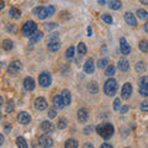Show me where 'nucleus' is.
Segmentation results:
<instances>
[{"label": "nucleus", "instance_id": "nucleus-1", "mask_svg": "<svg viewBox=\"0 0 148 148\" xmlns=\"http://www.w3.org/2000/svg\"><path fill=\"white\" fill-rule=\"evenodd\" d=\"M114 126L109 122H104V123H100L98 127H96V132L100 137H103L104 140H109V138L112 137L114 135Z\"/></svg>", "mask_w": 148, "mask_h": 148}, {"label": "nucleus", "instance_id": "nucleus-2", "mask_svg": "<svg viewBox=\"0 0 148 148\" xmlns=\"http://www.w3.org/2000/svg\"><path fill=\"white\" fill-rule=\"evenodd\" d=\"M104 91H105L106 95L114 96L117 91V82L115 79H112V78L109 79V80H106L105 84H104Z\"/></svg>", "mask_w": 148, "mask_h": 148}, {"label": "nucleus", "instance_id": "nucleus-3", "mask_svg": "<svg viewBox=\"0 0 148 148\" xmlns=\"http://www.w3.org/2000/svg\"><path fill=\"white\" fill-rule=\"evenodd\" d=\"M61 47V41H59V37L57 34H52L49 36L48 40V49L52 51V52H57Z\"/></svg>", "mask_w": 148, "mask_h": 148}, {"label": "nucleus", "instance_id": "nucleus-4", "mask_svg": "<svg viewBox=\"0 0 148 148\" xmlns=\"http://www.w3.org/2000/svg\"><path fill=\"white\" fill-rule=\"evenodd\" d=\"M138 90L142 96H148V75L142 77L138 82Z\"/></svg>", "mask_w": 148, "mask_h": 148}, {"label": "nucleus", "instance_id": "nucleus-5", "mask_svg": "<svg viewBox=\"0 0 148 148\" xmlns=\"http://www.w3.org/2000/svg\"><path fill=\"white\" fill-rule=\"evenodd\" d=\"M37 29V25L35 21H27L25 25L22 26V35L24 36H31Z\"/></svg>", "mask_w": 148, "mask_h": 148}, {"label": "nucleus", "instance_id": "nucleus-6", "mask_svg": "<svg viewBox=\"0 0 148 148\" xmlns=\"http://www.w3.org/2000/svg\"><path fill=\"white\" fill-rule=\"evenodd\" d=\"M38 83H40V85L41 86H43V88H47L51 85V83H52V77H51V74L48 73H41L40 74V77H38Z\"/></svg>", "mask_w": 148, "mask_h": 148}, {"label": "nucleus", "instance_id": "nucleus-7", "mask_svg": "<svg viewBox=\"0 0 148 148\" xmlns=\"http://www.w3.org/2000/svg\"><path fill=\"white\" fill-rule=\"evenodd\" d=\"M34 14L38 18H41V20H43V18H46L48 16L47 8H45V6H37V8H35L34 9Z\"/></svg>", "mask_w": 148, "mask_h": 148}, {"label": "nucleus", "instance_id": "nucleus-8", "mask_svg": "<svg viewBox=\"0 0 148 148\" xmlns=\"http://www.w3.org/2000/svg\"><path fill=\"white\" fill-rule=\"evenodd\" d=\"M21 68H22V63L20 61H14V62L10 63V66H9L8 72L14 75V74H16L17 72H20Z\"/></svg>", "mask_w": 148, "mask_h": 148}, {"label": "nucleus", "instance_id": "nucleus-9", "mask_svg": "<svg viewBox=\"0 0 148 148\" xmlns=\"http://www.w3.org/2000/svg\"><path fill=\"white\" fill-rule=\"evenodd\" d=\"M38 143H40L41 147L47 148V147H51L53 145V141L48 135H42V136H40V138H38Z\"/></svg>", "mask_w": 148, "mask_h": 148}, {"label": "nucleus", "instance_id": "nucleus-10", "mask_svg": "<svg viewBox=\"0 0 148 148\" xmlns=\"http://www.w3.org/2000/svg\"><path fill=\"white\" fill-rule=\"evenodd\" d=\"M35 108H36V110H38V111H43L45 109H47V101H46V99L42 98V96L37 98L35 100Z\"/></svg>", "mask_w": 148, "mask_h": 148}, {"label": "nucleus", "instance_id": "nucleus-11", "mask_svg": "<svg viewBox=\"0 0 148 148\" xmlns=\"http://www.w3.org/2000/svg\"><path fill=\"white\" fill-rule=\"evenodd\" d=\"M120 51H121V53L127 56L130 54V52H131V47H130V45L127 43V41L123 38H120Z\"/></svg>", "mask_w": 148, "mask_h": 148}, {"label": "nucleus", "instance_id": "nucleus-12", "mask_svg": "<svg viewBox=\"0 0 148 148\" xmlns=\"http://www.w3.org/2000/svg\"><path fill=\"white\" fill-rule=\"evenodd\" d=\"M132 94V85L130 84V83H126V84H123L122 86V90H121V95H122V99L127 100L130 96Z\"/></svg>", "mask_w": 148, "mask_h": 148}, {"label": "nucleus", "instance_id": "nucleus-13", "mask_svg": "<svg viewBox=\"0 0 148 148\" xmlns=\"http://www.w3.org/2000/svg\"><path fill=\"white\" fill-rule=\"evenodd\" d=\"M77 117H78V121L82 122V123H84L88 121V117H89V112H88V110L86 109H79L78 110V115H77Z\"/></svg>", "mask_w": 148, "mask_h": 148}, {"label": "nucleus", "instance_id": "nucleus-14", "mask_svg": "<svg viewBox=\"0 0 148 148\" xmlns=\"http://www.w3.org/2000/svg\"><path fill=\"white\" fill-rule=\"evenodd\" d=\"M30 120H31V116L26 112V111H21V112L17 115V121L21 125H27L30 122Z\"/></svg>", "mask_w": 148, "mask_h": 148}, {"label": "nucleus", "instance_id": "nucleus-15", "mask_svg": "<svg viewBox=\"0 0 148 148\" xmlns=\"http://www.w3.org/2000/svg\"><path fill=\"white\" fill-rule=\"evenodd\" d=\"M35 80H34V78H31V77H27L25 78V80H24V88L27 90V91H32L35 89Z\"/></svg>", "mask_w": 148, "mask_h": 148}, {"label": "nucleus", "instance_id": "nucleus-16", "mask_svg": "<svg viewBox=\"0 0 148 148\" xmlns=\"http://www.w3.org/2000/svg\"><path fill=\"white\" fill-rule=\"evenodd\" d=\"M125 21L127 22L128 25H131V26H136L137 25V18L136 16L133 15L132 12H125Z\"/></svg>", "mask_w": 148, "mask_h": 148}, {"label": "nucleus", "instance_id": "nucleus-17", "mask_svg": "<svg viewBox=\"0 0 148 148\" xmlns=\"http://www.w3.org/2000/svg\"><path fill=\"white\" fill-rule=\"evenodd\" d=\"M94 71H95L94 61H92V58H89L84 64V72L86 74H91V73H94Z\"/></svg>", "mask_w": 148, "mask_h": 148}, {"label": "nucleus", "instance_id": "nucleus-18", "mask_svg": "<svg viewBox=\"0 0 148 148\" xmlns=\"http://www.w3.org/2000/svg\"><path fill=\"white\" fill-rule=\"evenodd\" d=\"M41 127H42V130L46 132V133H52L54 131V125L51 122V121H43L42 125H41Z\"/></svg>", "mask_w": 148, "mask_h": 148}, {"label": "nucleus", "instance_id": "nucleus-19", "mask_svg": "<svg viewBox=\"0 0 148 148\" xmlns=\"http://www.w3.org/2000/svg\"><path fill=\"white\" fill-rule=\"evenodd\" d=\"M53 104H54V108L56 109H59V110H62L64 106V103H63V99H62V95H56L54 98H53Z\"/></svg>", "mask_w": 148, "mask_h": 148}, {"label": "nucleus", "instance_id": "nucleus-20", "mask_svg": "<svg viewBox=\"0 0 148 148\" xmlns=\"http://www.w3.org/2000/svg\"><path fill=\"white\" fill-rule=\"evenodd\" d=\"M62 99H63V103H64V105L66 106H68V105H71V101H72V98H71V92H69V90H67V89H64L63 91H62Z\"/></svg>", "mask_w": 148, "mask_h": 148}, {"label": "nucleus", "instance_id": "nucleus-21", "mask_svg": "<svg viewBox=\"0 0 148 148\" xmlns=\"http://www.w3.org/2000/svg\"><path fill=\"white\" fill-rule=\"evenodd\" d=\"M117 67H119L120 71L126 72V71H128V68H130V63H128L127 59L121 58V59H120V61H119V63H117Z\"/></svg>", "mask_w": 148, "mask_h": 148}, {"label": "nucleus", "instance_id": "nucleus-22", "mask_svg": "<svg viewBox=\"0 0 148 148\" xmlns=\"http://www.w3.org/2000/svg\"><path fill=\"white\" fill-rule=\"evenodd\" d=\"M43 37V34L41 31H35L34 34H32L31 36H30V41L32 43H36V42H38V41L41 40Z\"/></svg>", "mask_w": 148, "mask_h": 148}, {"label": "nucleus", "instance_id": "nucleus-23", "mask_svg": "<svg viewBox=\"0 0 148 148\" xmlns=\"http://www.w3.org/2000/svg\"><path fill=\"white\" fill-rule=\"evenodd\" d=\"M121 6H122V3L120 0H111L109 3V8L112 9V10H119V9H121Z\"/></svg>", "mask_w": 148, "mask_h": 148}, {"label": "nucleus", "instance_id": "nucleus-24", "mask_svg": "<svg viewBox=\"0 0 148 148\" xmlns=\"http://www.w3.org/2000/svg\"><path fill=\"white\" fill-rule=\"evenodd\" d=\"M9 15H10L12 18H20V16H21V12H20V10H18L17 8H10V10H9Z\"/></svg>", "mask_w": 148, "mask_h": 148}, {"label": "nucleus", "instance_id": "nucleus-25", "mask_svg": "<svg viewBox=\"0 0 148 148\" xmlns=\"http://www.w3.org/2000/svg\"><path fill=\"white\" fill-rule=\"evenodd\" d=\"M64 147L66 148H77L78 147V141L74 140V138H69L64 143Z\"/></svg>", "mask_w": 148, "mask_h": 148}, {"label": "nucleus", "instance_id": "nucleus-26", "mask_svg": "<svg viewBox=\"0 0 148 148\" xmlns=\"http://www.w3.org/2000/svg\"><path fill=\"white\" fill-rule=\"evenodd\" d=\"M88 90H89V92H91V94H96V92L99 91V86L95 82H91V83H89V85H88Z\"/></svg>", "mask_w": 148, "mask_h": 148}, {"label": "nucleus", "instance_id": "nucleus-27", "mask_svg": "<svg viewBox=\"0 0 148 148\" xmlns=\"http://www.w3.org/2000/svg\"><path fill=\"white\" fill-rule=\"evenodd\" d=\"M16 145H17V147H20V148H27V147H29V146H27L26 140L24 137H21V136H18L16 138Z\"/></svg>", "mask_w": 148, "mask_h": 148}, {"label": "nucleus", "instance_id": "nucleus-28", "mask_svg": "<svg viewBox=\"0 0 148 148\" xmlns=\"http://www.w3.org/2000/svg\"><path fill=\"white\" fill-rule=\"evenodd\" d=\"M136 71L138 72V73H143L146 71V68H147V66H146V63L143 62V61H140V62H137L136 63Z\"/></svg>", "mask_w": 148, "mask_h": 148}, {"label": "nucleus", "instance_id": "nucleus-29", "mask_svg": "<svg viewBox=\"0 0 148 148\" xmlns=\"http://www.w3.org/2000/svg\"><path fill=\"white\" fill-rule=\"evenodd\" d=\"M12 47H14V43H12L11 40H4L3 41V48L5 51H10V49H12Z\"/></svg>", "mask_w": 148, "mask_h": 148}, {"label": "nucleus", "instance_id": "nucleus-30", "mask_svg": "<svg viewBox=\"0 0 148 148\" xmlns=\"http://www.w3.org/2000/svg\"><path fill=\"white\" fill-rule=\"evenodd\" d=\"M77 51H78V54H80V56H84V54H86V46H85V43L80 42L79 45H78Z\"/></svg>", "mask_w": 148, "mask_h": 148}, {"label": "nucleus", "instance_id": "nucleus-31", "mask_svg": "<svg viewBox=\"0 0 148 148\" xmlns=\"http://www.w3.org/2000/svg\"><path fill=\"white\" fill-rule=\"evenodd\" d=\"M108 64H109V59L108 58H101L98 61V67L100 69H103V68H106L108 67Z\"/></svg>", "mask_w": 148, "mask_h": 148}, {"label": "nucleus", "instance_id": "nucleus-32", "mask_svg": "<svg viewBox=\"0 0 148 148\" xmlns=\"http://www.w3.org/2000/svg\"><path fill=\"white\" fill-rule=\"evenodd\" d=\"M138 46H140V49L142 51V52H148V41L142 40Z\"/></svg>", "mask_w": 148, "mask_h": 148}, {"label": "nucleus", "instance_id": "nucleus-33", "mask_svg": "<svg viewBox=\"0 0 148 148\" xmlns=\"http://www.w3.org/2000/svg\"><path fill=\"white\" fill-rule=\"evenodd\" d=\"M136 14L138 15L140 18H148V12L146 10H143V9H137Z\"/></svg>", "mask_w": 148, "mask_h": 148}, {"label": "nucleus", "instance_id": "nucleus-34", "mask_svg": "<svg viewBox=\"0 0 148 148\" xmlns=\"http://www.w3.org/2000/svg\"><path fill=\"white\" fill-rule=\"evenodd\" d=\"M115 71H116V69H115L114 66H108V67H106L105 74H106L108 77H111V75H114V74H115Z\"/></svg>", "mask_w": 148, "mask_h": 148}, {"label": "nucleus", "instance_id": "nucleus-35", "mask_svg": "<svg viewBox=\"0 0 148 148\" xmlns=\"http://www.w3.org/2000/svg\"><path fill=\"white\" fill-rule=\"evenodd\" d=\"M57 126H58L59 130H64V128L67 127V120H66V119H59Z\"/></svg>", "mask_w": 148, "mask_h": 148}, {"label": "nucleus", "instance_id": "nucleus-36", "mask_svg": "<svg viewBox=\"0 0 148 148\" xmlns=\"http://www.w3.org/2000/svg\"><path fill=\"white\" fill-rule=\"evenodd\" d=\"M66 57L68 58V59H72L73 57H74V47L73 46H71L68 49H67V52H66Z\"/></svg>", "mask_w": 148, "mask_h": 148}, {"label": "nucleus", "instance_id": "nucleus-37", "mask_svg": "<svg viewBox=\"0 0 148 148\" xmlns=\"http://www.w3.org/2000/svg\"><path fill=\"white\" fill-rule=\"evenodd\" d=\"M103 20L104 22H106V24H112V17H111V15H109V14H103Z\"/></svg>", "mask_w": 148, "mask_h": 148}, {"label": "nucleus", "instance_id": "nucleus-38", "mask_svg": "<svg viewBox=\"0 0 148 148\" xmlns=\"http://www.w3.org/2000/svg\"><path fill=\"white\" fill-rule=\"evenodd\" d=\"M120 106H121V100H120L119 98H116V99H115V101H114V110L117 111L120 109Z\"/></svg>", "mask_w": 148, "mask_h": 148}, {"label": "nucleus", "instance_id": "nucleus-39", "mask_svg": "<svg viewBox=\"0 0 148 148\" xmlns=\"http://www.w3.org/2000/svg\"><path fill=\"white\" fill-rule=\"evenodd\" d=\"M47 115H48L49 119H53V117L57 116V111H56V109H49V111H48Z\"/></svg>", "mask_w": 148, "mask_h": 148}, {"label": "nucleus", "instance_id": "nucleus-40", "mask_svg": "<svg viewBox=\"0 0 148 148\" xmlns=\"http://www.w3.org/2000/svg\"><path fill=\"white\" fill-rule=\"evenodd\" d=\"M14 108H15V106H14V103L12 101H9L8 105H6V112H11V111H14Z\"/></svg>", "mask_w": 148, "mask_h": 148}, {"label": "nucleus", "instance_id": "nucleus-41", "mask_svg": "<svg viewBox=\"0 0 148 148\" xmlns=\"http://www.w3.org/2000/svg\"><path fill=\"white\" fill-rule=\"evenodd\" d=\"M141 110L145 111V112H148V101H142V104H141Z\"/></svg>", "mask_w": 148, "mask_h": 148}, {"label": "nucleus", "instance_id": "nucleus-42", "mask_svg": "<svg viewBox=\"0 0 148 148\" xmlns=\"http://www.w3.org/2000/svg\"><path fill=\"white\" fill-rule=\"evenodd\" d=\"M47 11H48V16H52L53 14H54V11H56V9L53 6H48L47 8Z\"/></svg>", "mask_w": 148, "mask_h": 148}, {"label": "nucleus", "instance_id": "nucleus-43", "mask_svg": "<svg viewBox=\"0 0 148 148\" xmlns=\"http://www.w3.org/2000/svg\"><path fill=\"white\" fill-rule=\"evenodd\" d=\"M46 27H47L48 30H51V29H56V27H57V24H54V22H51V24H46Z\"/></svg>", "mask_w": 148, "mask_h": 148}, {"label": "nucleus", "instance_id": "nucleus-44", "mask_svg": "<svg viewBox=\"0 0 148 148\" xmlns=\"http://www.w3.org/2000/svg\"><path fill=\"white\" fill-rule=\"evenodd\" d=\"M92 131V126H89V127H85V130H84V133L85 135H89L88 132H91Z\"/></svg>", "mask_w": 148, "mask_h": 148}, {"label": "nucleus", "instance_id": "nucleus-45", "mask_svg": "<svg viewBox=\"0 0 148 148\" xmlns=\"http://www.w3.org/2000/svg\"><path fill=\"white\" fill-rule=\"evenodd\" d=\"M127 110H128V106L125 105V106H122V108H121V112H122V114H126Z\"/></svg>", "mask_w": 148, "mask_h": 148}, {"label": "nucleus", "instance_id": "nucleus-46", "mask_svg": "<svg viewBox=\"0 0 148 148\" xmlns=\"http://www.w3.org/2000/svg\"><path fill=\"white\" fill-rule=\"evenodd\" d=\"M101 148H112V146L109 143H104V145H101Z\"/></svg>", "mask_w": 148, "mask_h": 148}, {"label": "nucleus", "instance_id": "nucleus-47", "mask_svg": "<svg viewBox=\"0 0 148 148\" xmlns=\"http://www.w3.org/2000/svg\"><path fill=\"white\" fill-rule=\"evenodd\" d=\"M3 143H4V136L0 133V146H3Z\"/></svg>", "mask_w": 148, "mask_h": 148}, {"label": "nucleus", "instance_id": "nucleus-48", "mask_svg": "<svg viewBox=\"0 0 148 148\" xmlns=\"http://www.w3.org/2000/svg\"><path fill=\"white\" fill-rule=\"evenodd\" d=\"M91 34H92V30H91V27L89 26L88 27V36H91Z\"/></svg>", "mask_w": 148, "mask_h": 148}, {"label": "nucleus", "instance_id": "nucleus-49", "mask_svg": "<svg viewBox=\"0 0 148 148\" xmlns=\"http://www.w3.org/2000/svg\"><path fill=\"white\" fill-rule=\"evenodd\" d=\"M4 6H5V3H4L3 0H0V10H1V9H3Z\"/></svg>", "mask_w": 148, "mask_h": 148}, {"label": "nucleus", "instance_id": "nucleus-50", "mask_svg": "<svg viewBox=\"0 0 148 148\" xmlns=\"http://www.w3.org/2000/svg\"><path fill=\"white\" fill-rule=\"evenodd\" d=\"M140 1L143 4V5H148V0H140Z\"/></svg>", "mask_w": 148, "mask_h": 148}, {"label": "nucleus", "instance_id": "nucleus-51", "mask_svg": "<svg viewBox=\"0 0 148 148\" xmlns=\"http://www.w3.org/2000/svg\"><path fill=\"white\" fill-rule=\"evenodd\" d=\"M145 31L148 34V22H146V24H145Z\"/></svg>", "mask_w": 148, "mask_h": 148}, {"label": "nucleus", "instance_id": "nucleus-52", "mask_svg": "<svg viewBox=\"0 0 148 148\" xmlns=\"http://www.w3.org/2000/svg\"><path fill=\"white\" fill-rule=\"evenodd\" d=\"M84 147H90V148H92V145H91V143H85Z\"/></svg>", "mask_w": 148, "mask_h": 148}, {"label": "nucleus", "instance_id": "nucleus-53", "mask_svg": "<svg viewBox=\"0 0 148 148\" xmlns=\"http://www.w3.org/2000/svg\"><path fill=\"white\" fill-rule=\"evenodd\" d=\"M105 1H106V0H99V4H100V5H104Z\"/></svg>", "mask_w": 148, "mask_h": 148}, {"label": "nucleus", "instance_id": "nucleus-54", "mask_svg": "<svg viewBox=\"0 0 148 148\" xmlns=\"http://www.w3.org/2000/svg\"><path fill=\"white\" fill-rule=\"evenodd\" d=\"M4 104V99H3V96H0V106H1Z\"/></svg>", "mask_w": 148, "mask_h": 148}]
</instances>
